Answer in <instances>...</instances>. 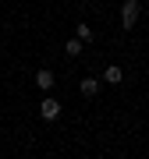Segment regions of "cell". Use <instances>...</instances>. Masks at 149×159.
Segmentation results:
<instances>
[{"label": "cell", "instance_id": "4", "mask_svg": "<svg viewBox=\"0 0 149 159\" xmlns=\"http://www.w3.org/2000/svg\"><path fill=\"white\" fill-rule=\"evenodd\" d=\"M99 85H103V78H82V81H78V92H82L85 99H92V96L99 92Z\"/></svg>", "mask_w": 149, "mask_h": 159}, {"label": "cell", "instance_id": "3", "mask_svg": "<svg viewBox=\"0 0 149 159\" xmlns=\"http://www.w3.org/2000/svg\"><path fill=\"white\" fill-rule=\"evenodd\" d=\"M36 85H39V92H50L53 85H57V74H53L50 67H39L36 71Z\"/></svg>", "mask_w": 149, "mask_h": 159}, {"label": "cell", "instance_id": "5", "mask_svg": "<svg viewBox=\"0 0 149 159\" xmlns=\"http://www.w3.org/2000/svg\"><path fill=\"white\" fill-rule=\"evenodd\" d=\"M103 81L107 85H121V81H124V71H121L117 64H107L103 67Z\"/></svg>", "mask_w": 149, "mask_h": 159}, {"label": "cell", "instance_id": "6", "mask_svg": "<svg viewBox=\"0 0 149 159\" xmlns=\"http://www.w3.org/2000/svg\"><path fill=\"white\" fill-rule=\"evenodd\" d=\"M82 50H85V43H82L78 35H71V39L64 43V53H68V57H82Z\"/></svg>", "mask_w": 149, "mask_h": 159}, {"label": "cell", "instance_id": "8", "mask_svg": "<svg viewBox=\"0 0 149 159\" xmlns=\"http://www.w3.org/2000/svg\"><path fill=\"white\" fill-rule=\"evenodd\" d=\"M78 4H89V0H78Z\"/></svg>", "mask_w": 149, "mask_h": 159}, {"label": "cell", "instance_id": "2", "mask_svg": "<svg viewBox=\"0 0 149 159\" xmlns=\"http://www.w3.org/2000/svg\"><path fill=\"white\" fill-rule=\"evenodd\" d=\"M60 110H64V106H60V99H53L50 92H43V102H39V117L46 120V124H53V120L60 117Z\"/></svg>", "mask_w": 149, "mask_h": 159}, {"label": "cell", "instance_id": "7", "mask_svg": "<svg viewBox=\"0 0 149 159\" xmlns=\"http://www.w3.org/2000/svg\"><path fill=\"white\" fill-rule=\"evenodd\" d=\"M74 35H78L82 43H92V39H96V32L89 29V21H74Z\"/></svg>", "mask_w": 149, "mask_h": 159}, {"label": "cell", "instance_id": "1", "mask_svg": "<svg viewBox=\"0 0 149 159\" xmlns=\"http://www.w3.org/2000/svg\"><path fill=\"white\" fill-rule=\"evenodd\" d=\"M138 18H142V4H138V0H124V4H121V29L132 32L138 25Z\"/></svg>", "mask_w": 149, "mask_h": 159}]
</instances>
